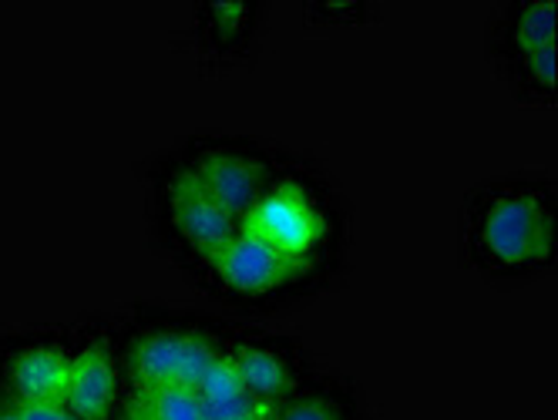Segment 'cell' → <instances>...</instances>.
<instances>
[{
    "instance_id": "277c9868",
    "label": "cell",
    "mask_w": 558,
    "mask_h": 420,
    "mask_svg": "<svg viewBox=\"0 0 558 420\" xmlns=\"http://www.w3.org/2000/svg\"><path fill=\"white\" fill-rule=\"evenodd\" d=\"M138 178L145 182V228L151 249L192 280L239 233V219L195 185L172 145L142 159Z\"/></svg>"
},
{
    "instance_id": "7a4b0ae2",
    "label": "cell",
    "mask_w": 558,
    "mask_h": 420,
    "mask_svg": "<svg viewBox=\"0 0 558 420\" xmlns=\"http://www.w3.org/2000/svg\"><path fill=\"white\" fill-rule=\"evenodd\" d=\"M239 228L340 283L353 246V202L324 159L287 148Z\"/></svg>"
},
{
    "instance_id": "5b68a950",
    "label": "cell",
    "mask_w": 558,
    "mask_h": 420,
    "mask_svg": "<svg viewBox=\"0 0 558 420\" xmlns=\"http://www.w3.org/2000/svg\"><path fill=\"white\" fill-rule=\"evenodd\" d=\"M219 307L243 320H266L300 310L316 296H324L337 286V280L306 270V265L287 259L283 252L269 249L246 228L239 233L192 276Z\"/></svg>"
},
{
    "instance_id": "8992f818",
    "label": "cell",
    "mask_w": 558,
    "mask_h": 420,
    "mask_svg": "<svg viewBox=\"0 0 558 420\" xmlns=\"http://www.w3.org/2000/svg\"><path fill=\"white\" fill-rule=\"evenodd\" d=\"M488 61L522 108L558 104V0H498L488 17Z\"/></svg>"
},
{
    "instance_id": "7c38bea8",
    "label": "cell",
    "mask_w": 558,
    "mask_h": 420,
    "mask_svg": "<svg viewBox=\"0 0 558 420\" xmlns=\"http://www.w3.org/2000/svg\"><path fill=\"white\" fill-rule=\"evenodd\" d=\"M269 420H374L361 380L320 367L269 410Z\"/></svg>"
},
{
    "instance_id": "9c48e42d",
    "label": "cell",
    "mask_w": 558,
    "mask_h": 420,
    "mask_svg": "<svg viewBox=\"0 0 558 420\" xmlns=\"http://www.w3.org/2000/svg\"><path fill=\"white\" fill-rule=\"evenodd\" d=\"M226 363L232 367L243 391L266 410L287 400L306 376L320 370L300 336L250 323H235L226 347Z\"/></svg>"
},
{
    "instance_id": "4fadbf2b",
    "label": "cell",
    "mask_w": 558,
    "mask_h": 420,
    "mask_svg": "<svg viewBox=\"0 0 558 420\" xmlns=\"http://www.w3.org/2000/svg\"><path fill=\"white\" fill-rule=\"evenodd\" d=\"M300 14L310 30H347L377 21L380 4L374 0H306Z\"/></svg>"
},
{
    "instance_id": "52a82bcc",
    "label": "cell",
    "mask_w": 558,
    "mask_h": 420,
    "mask_svg": "<svg viewBox=\"0 0 558 420\" xmlns=\"http://www.w3.org/2000/svg\"><path fill=\"white\" fill-rule=\"evenodd\" d=\"M175 159L209 199L243 222L287 156V145L222 128H198L172 141Z\"/></svg>"
},
{
    "instance_id": "5bb4252c",
    "label": "cell",
    "mask_w": 558,
    "mask_h": 420,
    "mask_svg": "<svg viewBox=\"0 0 558 420\" xmlns=\"http://www.w3.org/2000/svg\"><path fill=\"white\" fill-rule=\"evenodd\" d=\"M0 420H74L61 404H27L0 387Z\"/></svg>"
},
{
    "instance_id": "8fae6325",
    "label": "cell",
    "mask_w": 558,
    "mask_h": 420,
    "mask_svg": "<svg viewBox=\"0 0 558 420\" xmlns=\"http://www.w3.org/2000/svg\"><path fill=\"white\" fill-rule=\"evenodd\" d=\"M269 0H198L189 11V45L206 74H229L259 58Z\"/></svg>"
},
{
    "instance_id": "30bf717a",
    "label": "cell",
    "mask_w": 558,
    "mask_h": 420,
    "mask_svg": "<svg viewBox=\"0 0 558 420\" xmlns=\"http://www.w3.org/2000/svg\"><path fill=\"white\" fill-rule=\"evenodd\" d=\"M71 370V323L0 333V387L27 404H61Z\"/></svg>"
},
{
    "instance_id": "6da1fadb",
    "label": "cell",
    "mask_w": 558,
    "mask_h": 420,
    "mask_svg": "<svg viewBox=\"0 0 558 420\" xmlns=\"http://www.w3.org/2000/svg\"><path fill=\"white\" fill-rule=\"evenodd\" d=\"M464 262L492 286H529L558 265V182L548 169H508L464 193Z\"/></svg>"
},
{
    "instance_id": "3957f363",
    "label": "cell",
    "mask_w": 558,
    "mask_h": 420,
    "mask_svg": "<svg viewBox=\"0 0 558 420\" xmlns=\"http://www.w3.org/2000/svg\"><path fill=\"white\" fill-rule=\"evenodd\" d=\"M118 326H122L129 391L198 387L226 357L235 330L232 320L169 302H132L118 317Z\"/></svg>"
},
{
    "instance_id": "ba28073f",
    "label": "cell",
    "mask_w": 558,
    "mask_h": 420,
    "mask_svg": "<svg viewBox=\"0 0 558 420\" xmlns=\"http://www.w3.org/2000/svg\"><path fill=\"white\" fill-rule=\"evenodd\" d=\"M129 397L118 317L85 313L71 323V370L61 407L74 420H118Z\"/></svg>"
}]
</instances>
